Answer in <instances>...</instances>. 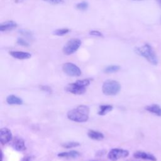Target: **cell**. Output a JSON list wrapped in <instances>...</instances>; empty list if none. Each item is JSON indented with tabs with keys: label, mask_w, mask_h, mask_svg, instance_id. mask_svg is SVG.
Instances as JSON below:
<instances>
[{
	"label": "cell",
	"mask_w": 161,
	"mask_h": 161,
	"mask_svg": "<svg viewBox=\"0 0 161 161\" xmlns=\"http://www.w3.org/2000/svg\"><path fill=\"white\" fill-rule=\"evenodd\" d=\"M89 108L86 105H80L68 111L67 118L77 123L86 122L89 117Z\"/></svg>",
	"instance_id": "cell-1"
},
{
	"label": "cell",
	"mask_w": 161,
	"mask_h": 161,
	"mask_svg": "<svg viewBox=\"0 0 161 161\" xmlns=\"http://www.w3.org/2000/svg\"><path fill=\"white\" fill-rule=\"evenodd\" d=\"M91 83L90 79H85L81 80H77L74 82L70 83L65 87V90L67 92L74 94L80 95L86 92L87 87L89 86Z\"/></svg>",
	"instance_id": "cell-2"
},
{
	"label": "cell",
	"mask_w": 161,
	"mask_h": 161,
	"mask_svg": "<svg viewBox=\"0 0 161 161\" xmlns=\"http://www.w3.org/2000/svg\"><path fill=\"white\" fill-rule=\"evenodd\" d=\"M135 52L147 59L150 64L153 65H157L158 64L157 57L150 45L145 44L140 47H136L135 49Z\"/></svg>",
	"instance_id": "cell-3"
},
{
	"label": "cell",
	"mask_w": 161,
	"mask_h": 161,
	"mask_svg": "<svg viewBox=\"0 0 161 161\" xmlns=\"http://www.w3.org/2000/svg\"><path fill=\"white\" fill-rule=\"evenodd\" d=\"M121 84L114 80H107L102 86V91L107 96H114L121 90Z\"/></svg>",
	"instance_id": "cell-4"
},
{
	"label": "cell",
	"mask_w": 161,
	"mask_h": 161,
	"mask_svg": "<svg viewBox=\"0 0 161 161\" xmlns=\"http://www.w3.org/2000/svg\"><path fill=\"white\" fill-rule=\"evenodd\" d=\"M81 45V41L78 38L70 39L63 48V52L65 55H69L75 53Z\"/></svg>",
	"instance_id": "cell-5"
},
{
	"label": "cell",
	"mask_w": 161,
	"mask_h": 161,
	"mask_svg": "<svg viewBox=\"0 0 161 161\" xmlns=\"http://www.w3.org/2000/svg\"><path fill=\"white\" fill-rule=\"evenodd\" d=\"M63 71L68 75L72 77H79L82 72L80 68L72 62H66L62 65Z\"/></svg>",
	"instance_id": "cell-6"
},
{
	"label": "cell",
	"mask_w": 161,
	"mask_h": 161,
	"mask_svg": "<svg viewBox=\"0 0 161 161\" xmlns=\"http://www.w3.org/2000/svg\"><path fill=\"white\" fill-rule=\"evenodd\" d=\"M129 155V152L126 150L114 148L108 153V158L111 161H116L120 158H126Z\"/></svg>",
	"instance_id": "cell-7"
},
{
	"label": "cell",
	"mask_w": 161,
	"mask_h": 161,
	"mask_svg": "<svg viewBox=\"0 0 161 161\" xmlns=\"http://www.w3.org/2000/svg\"><path fill=\"white\" fill-rule=\"evenodd\" d=\"M13 139L11 131L8 128H2L0 130V142L2 145H6Z\"/></svg>",
	"instance_id": "cell-8"
},
{
	"label": "cell",
	"mask_w": 161,
	"mask_h": 161,
	"mask_svg": "<svg viewBox=\"0 0 161 161\" xmlns=\"http://www.w3.org/2000/svg\"><path fill=\"white\" fill-rule=\"evenodd\" d=\"M133 157L150 161H156L157 158L152 154L143 151H137L133 153Z\"/></svg>",
	"instance_id": "cell-9"
},
{
	"label": "cell",
	"mask_w": 161,
	"mask_h": 161,
	"mask_svg": "<svg viewBox=\"0 0 161 161\" xmlns=\"http://www.w3.org/2000/svg\"><path fill=\"white\" fill-rule=\"evenodd\" d=\"M11 145L13 148L17 151L21 152L26 150L25 142L24 140L22 138L18 137V136H16L13 139Z\"/></svg>",
	"instance_id": "cell-10"
},
{
	"label": "cell",
	"mask_w": 161,
	"mask_h": 161,
	"mask_svg": "<svg viewBox=\"0 0 161 161\" xmlns=\"http://www.w3.org/2000/svg\"><path fill=\"white\" fill-rule=\"evenodd\" d=\"M9 55L13 57L19 59V60H25L28 59L31 57V54L28 52H20V51H10L9 52Z\"/></svg>",
	"instance_id": "cell-11"
},
{
	"label": "cell",
	"mask_w": 161,
	"mask_h": 161,
	"mask_svg": "<svg viewBox=\"0 0 161 161\" xmlns=\"http://www.w3.org/2000/svg\"><path fill=\"white\" fill-rule=\"evenodd\" d=\"M17 27V24L13 21H6L0 25V31H6L13 30Z\"/></svg>",
	"instance_id": "cell-12"
},
{
	"label": "cell",
	"mask_w": 161,
	"mask_h": 161,
	"mask_svg": "<svg viewBox=\"0 0 161 161\" xmlns=\"http://www.w3.org/2000/svg\"><path fill=\"white\" fill-rule=\"evenodd\" d=\"M58 157L68 158H76L80 156V153L76 150H70L69 152H60L57 154Z\"/></svg>",
	"instance_id": "cell-13"
},
{
	"label": "cell",
	"mask_w": 161,
	"mask_h": 161,
	"mask_svg": "<svg viewBox=\"0 0 161 161\" xmlns=\"http://www.w3.org/2000/svg\"><path fill=\"white\" fill-rule=\"evenodd\" d=\"M6 102L10 105H21L23 103V100L20 97L13 94L9 95L6 97Z\"/></svg>",
	"instance_id": "cell-14"
},
{
	"label": "cell",
	"mask_w": 161,
	"mask_h": 161,
	"mask_svg": "<svg viewBox=\"0 0 161 161\" xmlns=\"http://www.w3.org/2000/svg\"><path fill=\"white\" fill-rule=\"evenodd\" d=\"M145 110L155 114L158 116H161V107L156 104H151L145 107Z\"/></svg>",
	"instance_id": "cell-15"
},
{
	"label": "cell",
	"mask_w": 161,
	"mask_h": 161,
	"mask_svg": "<svg viewBox=\"0 0 161 161\" xmlns=\"http://www.w3.org/2000/svg\"><path fill=\"white\" fill-rule=\"evenodd\" d=\"M87 136L89 138L94 140H102L104 138V135L101 132L92 130L87 132Z\"/></svg>",
	"instance_id": "cell-16"
},
{
	"label": "cell",
	"mask_w": 161,
	"mask_h": 161,
	"mask_svg": "<svg viewBox=\"0 0 161 161\" xmlns=\"http://www.w3.org/2000/svg\"><path fill=\"white\" fill-rule=\"evenodd\" d=\"M113 106L109 104H103L99 106V111L97 112V114L101 116H104L108 113L109 112L113 110Z\"/></svg>",
	"instance_id": "cell-17"
},
{
	"label": "cell",
	"mask_w": 161,
	"mask_h": 161,
	"mask_svg": "<svg viewBox=\"0 0 161 161\" xmlns=\"http://www.w3.org/2000/svg\"><path fill=\"white\" fill-rule=\"evenodd\" d=\"M120 69V67L119 65H108L104 69V72L106 74H110V73H114L118 72Z\"/></svg>",
	"instance_id": "cell-18"
},
{
	"label": "cell",
	"mask_w": 161,
	"mask_h": 161,
	"mask_svg": "<svg viewBox=\"0 0 161 161\" xmlns=\"http://www.w3.org/2000/svg\"><path fill=\"white\" fill-rule=\"evenodd\" d=\"M80 145V143L77 142H67L62 144V147L65 148H75Z\"/></svg>",
	"instance_id": "cell-19"
},
{
	"label": "cell",
	"mask_w": 161,
	"mask_h": 161,
	"mask_svg": "<svg viewBox=\"0 0 161 161\" xmlns=\"http://www.w3.org/2000/svg\"><path fill=\"white\" fill-rule=\"evenodd\" d=\"M70 31V30L68 28H60V29H57L55 30L53 33L55 35L57 36H63L67 33H68Z\"/></svg>",
	"instance_id": "cell-20"
},
{
	"label": "cell",
	"mask_w": 161,
	"mask_h": 161,
	"mask_svg": "<svg viewBox=\"0 0 161 161\" xmlns=\"http://www.w3.org/2000/svg\"><path fill=\"white\" fill-rule=\"evenodd\" d=\"M76 8H77V9H78L79 10H86L88 8V4L87 2L83 1V2L77 4Z\"/></svg>",
	"instance_id": "cell-21"
},
{
	"label": "cell",
	"mask_w": 161,
	"mask_h": 161,
	"mask_svg": "<svg viewBox=\"0 0 161 161\" xmlns=\"http://www.w3.org/2000/svg\"><path fill=\"white\" fill-rule=\"evenodd\" d=\"M17 43L18 45H19L21 46H23V47H28L29 46V43H28V42L21 38H18L17 39Z\"/></svg>",
	"instance_id": "cell-22"
},
{
	"label": "cell",
	"mask_w": 161,
	"mask_h": 161,
	"mask_svg": "<svg viewBox=\"0 0 161 161\" xmlns=\"http://www.w3.org/2000/svg\"><path fill=\"white\" fill-rule=\"evenodd\" d=\"M89 35L92 36H99V37H103V35L101 33L100 31H97V30H91L89 31Z\"/></svg>",
	"instance_id": "cell-23"
},
{
	"label": "cell",
	"mask_w": 161,
	"mask_h": 161,
	"mask_svg": "<svg viewBox=\"0 0 161 161\" xmlns=\"http://www.w3.org/2000/svg\"><path fill=\"white\" fill-rule=\"evenodd\" d=\"M40 89L42 91H45L46 92H48L49 94H51L52 92L51 87H48L47 86H40Z\"/></svg>",
	"instance_id": "cell-24"
},
{
	"label": "cell",
	"mask_w": 161,
	"mask_h": 161,
	"mask_svg": "<svg viewBox=\"0 0 161 161\" xmlns=\"http://www.w3.org/2000/svg\"><path fill=\"white\" fill-rule=\"evenodd\" d=\"M19 32L23 35H25L26 36H28V37H30L31 36V33L30 31H28V30H20L19 31Z\"/></svg>",
	"instance_id": "cell-25"
},
{
	"label": "cell",
	"mask_w": 161,
	"mask_h": 161,
	"mask_svg": "<svg viewBox=\"0 0 161 161\" xmlns=\"http://www.w3.org/2000/svg\"><path fill=\"white\" fill-rule=\"evenodd\" d=\"M48 1L53 4H57V3H60L61 2V0H47Z\"/></svg>",
	"instance_id": "cell-26"
},
{
	"label": "cell",
	"mask_w": 161,
	"mask_h": 161,
	"mask_svg": "<svg viewBox=\"0 0 161 161\" xmlns=\"http://www.w3.org/2000/svg\"><path fill=\"white\" fill-rule=\"evenodd\" d=\"M22 161H31V157H25Z\"/></svg>",
	"instance_id": "cell-27"
},
{
	"label": "cell",
	"mask_w": 161,
	"mask_h": 161,
	"mask_svg": "<svg viewBox=\"0 0 161 161\" xmlns=\"http://www.w3.org/2000/svg\"><path fill=\"white\" fill-rule=\"evenodd\" d=\"M156 1L158 3V4H159V6H160V8H161V0H156Z\"/></svg>",
	"instance_id": "cell-28"
},
{
	"label": "cell",
	"mask_w": 161,
	"mask_h": 161,
	"mask_svg": "<svg viewBox=\"0 0 161 161\" xmlns=\"http://www.w3.org/2000/svg\"><path fill=\"white\" fill-rule=\"evenodd\" d=\"M128 161H136V160H128Z\"/></svg>",
	"instance_id": "cell-29"
},
{
	"label": "cell",
	"mask_w": 161,
	"mask_h": 161,
	"mask_svg": "<svg viewBox=\"0 0 161 161\" xmlns=\"http://www.w3.org/2000/svg\"><path fill=\"white\" fill-rule=\"evenodd\" d=\"M92 161H96V160H92Z\"/></svg>",
	"instance_id": "cell-30"
}]
</instances>
